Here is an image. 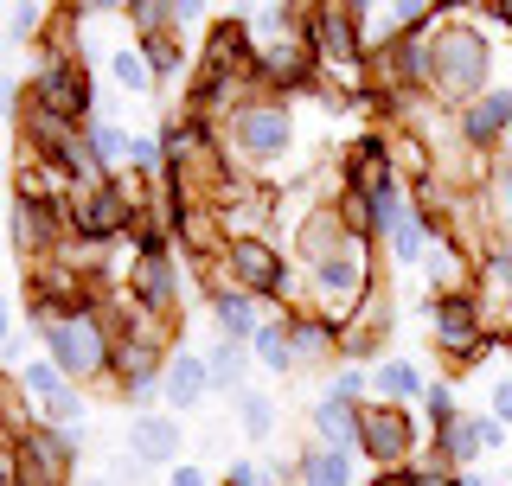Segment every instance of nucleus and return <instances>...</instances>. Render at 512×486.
<instances>
[{"mask_svg":"<svg viewBox=\"0 0 512 486\" xmlns=\"http://www.w3.org/2000/svg\"><path fill=\"white\" fill-rule=\"evenodd\" d=\"M173 26H180V39H186L192 26H218V20H212L205 7H173Z\"/></svg>","mask_w":512,"mask_h":486,"instance_id":"nucleus-36","label":"nucleus"},{"mask_svg":"<svg viewBox=\"0 0 512 486\" xmlns=\"http://www.w3.org/2000/svg\"><path fill=\"white\" fill-rule=\"evenodd\" d=\"M295 486H352V455L346 448H327V442H301Z\"/></svg>","mask_w":512,"mask_h":486,"instance_id":"nucleus-20","label":"nucleus"},{"mask_svg":"<svg viewBox=\"0 0 512 486\" xmlns=\"http://www.w3.org/2000/svg\"><path fill=\"white\" fill-rule=\"evenodd\" d=\"M288 339H295V365L301 371H327L333 359H346V339L327 314H288Z\"/></svg>","mask_w":512,"mask_h":486,"instance_id":"nucleus-16","label":"nucleus"},{"mask_svg":"<svg viewBox=\"0 0 512 486\" xmlns=\"http://www.w3.org/2000/svg\"><path fill=\"white\" fill-rule=\"evenodd\" d=\"M218 141H224V160L244 180L269 186V173L295 154V109H288V96H256V103H244L218 128Z\"/></svg>","mask_w":512,"mask_h":486,"instance_id":"nucleus-3","label":"nucleus"},{"mask_svg":"<svg viewBox=\"0 0 512 486\" xmlns=\"http://www.w3.org/2000/svg\"><path fill=\"white\" fill-rule=\"evenodd\" d=\"M135 52L148 58V71H154V84H160V77H173L186 64V39H180V32H148V39H135Z\"/></svg>","mask_w":512,"mask_h":486,"instance_id":"nucleus-26","label":"nucleus"},{"mask_svg":"<svg viewBox=\"0 0 512 486\" xmlns=\"http://www.w3.org/2000/svg\"><path fill=\"white\" fill-rule=\"evenodd\" d=\"M372 486H410V474H378Z\"/></svg>","mask_w":512,"mask_h":486,"instance_id":"nucleus-37","label":"nucleus"},{"mask_svg":"<svg viewBox=\"0 0 512 486\" xmlns=\"http://www.w3.org/2000/svg\"><path fill=\"white\" fill-rule=\"evenodd\" d=\"M128 295L135 307H148L154 320H167V327H180V301H186V275H180V256L173 250H135L128 256Z\"/></svg>","mask_w":512,"mask_h":486,"instance_id":"nucleus-8","label":"nucleus"},{"mask_svg":"<svg viewBox=\"0 0 512 486\" xmlns=\"http://www.w3.org/2000/svg\"><path fill=\"white\" fill-rule=\"evenodd\" d=\"M218 486H263V455H231Z\"/></svg>","mask_w":512,"mask_h":486,"instance_id":"nucleus-30","label":"nucleus"},{"mask_svg":"<svg viewBox=\"0 0 512 486\" xmlns=\"http://www.w3.org/2000/svg\"><path fill=\"white\" fill-rule=\"evenodd\" d=\"M455 141L468 154L500 160V148H512V84H493L480 103L461 109V116H455Z\"/></svg>","mask_w":512,"mask_h":486,"instance_id":"nucleus-10","label":"nucleus"},{"mask_svg":"<svg viewBox=\"0 0 512 486\" xmlns=\"http://www.w3.org/2000/svg\"><path fill=\"white\" fill-rule=\"evenodd\" d=\"M77 461H84V429H52L32 423L13 435V461H7V486H71Z\"/></svg>","mask_w":512,"mask_h":486,"instance_id":"nucleus-6","label":"nucleus"},{"mask_svg":"<svg viewBox=\"0 0 512 486\" xmlns=\"http://www.w3.org/2000/svg\"><path fill=\"white\" fill-rule=\"evenodd\" d=\"M359 410H365V403H346V397L320 391V397L308 403V442H327V448L359 455Z\"/></svg>","mask_w":512,"mask_h":486,"instance_id":"nucleus-15","label":"nucleus"},{"mask_svg":"<svg viewBox=\"0 0 512 486\" xmlns=\"http://www.w3.org/2000/svg\"><path fill=\"white\" fill-rule=\"evenodd\" d=\"M461 416H468V410H461L455 384H448V378H436V384H429V397H423V423H429V429L442 435V429H455Z\"/></svg>","mask_w":512,"mask_h":486,"instance_id":"nucleus-28","label":"nucleus"},{"mask_svg":"<svg viewBox=\"0 0 512 486\" xmlns=\"http://www.w3.org/2000/svg\"><path fill=\"white\" fill-rule=\"evenodd\" d=\"M250 359L256 352L244 346V339H212L205 346V371H212V397H237V391H250Z\"/></svg>","mask_w":512,"mask_h":486,"instance_id":"nucleus-19","label":"nucleus"},{"mask_svg":"<svg viewBox=\"0 0 512 486\" xmlns=\"http://www.w3.org/2000/svg\"><path fill=\"white\" fill-rule=\"evenodd\" d=\"M468 416H474V429H480V448H487V455H500V448H506V423L493 410H468Z\"/></svg>","mask_w":512,"mask_h":486,"instance_id":"nucleus-31","label":"nucleus"},{"mask_svg":"<svg viewBox=\"0 0 512 486\" xmlns=\"http://www.w3.org/2000/svg\"><path fill=\"white\" fill-rule=\"evenodd\" d=\"M378 288H384V282H378V243L352 231L340 250L327 256V263L308 269V314H327L333 327H346V320L359 314V307L372 301Z\"/></svg>","mask_w":512,"mask_h":486,"instance_id":"nucleus-5","label":"nucleus"},{"mask_svg":"<svg viewBox=\"0 0 512 486\" xmlns=\"http://www.w3.org/2000/svg\"><path fill=\"white\" fill-rule=\"evenodd\" d=\"M327 391H333V397H346V403H365V397H372V365L340 359V365H333V378H327Z\"/></svg>","mask_w":512,"mask_h":486,"instance_id":"nucleus-29","label":"nucleus"},{"mask_svg":"<svg viewBox=\"0 0 512 486\" xmlns=\"http://www.w3.org/2000/svg\"><path fill=\"white\" fill-rule=\"evenodd\" d=\"M205 314H212V327L218 339H250L269 327V314H263V301L250 295V288H237V282H212V295H205Z\"/></svg>","mask_w":512,"mask_h":486,"instance_id":"nucleus-13","label":"nucleus"},{"mask_svg":"<svg viewBox=\"0 0 512 486\" xmlns=\"http://www.w3.org/2000/svg\"><path fill=\"white\" fill-rule=\"evenodd\" d=\"M109 77H116L128 96H148L154 90V71H148V58H141L135 45H116V52H109Z\"/></svg>","mask_w":512,"mask_h":486,"instance_id":"nucleus-27","label":"nucleus"},{"mask_svg":"<svg viewBox=\"0 0 512 486\" xmlns=\"http://www.w3.org/2000/svg\"><path fill=\"white\" fill-rule=\"evenodd\" d=\"M493 90V39L474 26V7H442L436 20V103L461 116Z\"/></svg>","mask_w":512,"mask_h":486,"instance_id":"nucleus-2","label":"nucleus"},{"mask_svg":"<svg viewBox=\"0 0 512 486\" xmlns=\"http://www.w3.org/2000/svg\"><path fill=\"white\" fill-rule=\"evenodd\" d=\"M429 455H436V467H448V474H468V467L487 461V448H480V429L474 416H461L455 429H442L436 442H429Z\"/></svg>","mask_w":512,"mask_h":486,"instance_id":"nucleus-21","label":"nucleus"},{"mask_svg":"<svg viewBox=\"0 0 512 486\" xmlns=\"http://www.w3.org/2000/svg\"><path fill=\"white\" fill-rule=\"evenodd\" d=\"M13 243L26 263H45L71 243V199H13Z\"/></svg>","mask_w":512,"mask_h":486,"instance_id":"nucleus-9","label":"nucleus"},{"mask_svg":"<svg viewBox=\"0 0 512 486\" xmlns=\"http://www.w3.org/2000/svg\"><path fill=\"white\" fill-rule=\"evenodd\" d=\"M429 384H436V378H423L416 359H378L372 365V403H397V410H410V403L429 397Z\"/></svg>","mask_w":512,"mask_h":486,"instance_id":"nucleus-18","label":"nucleus"},{"mask_svg":"<svg viewBox=\"0 0 512 486\" xmlns=\"http://www.w3.org/2000/svg\"><path fill=\"white\" fill-rule=\"evenodd\" d=\"M141 480V461L135 455H116V461H109V486H135Z\"/></svg>","mask_w":512,"mask_h":486,"instance_id":"nucleus-34","label":"nucleus"},{"mask_svg":"<svg viewBox=\"0 0 512 486\" xmlns=\"http://www.w3.org/2000/svg\"><path fill=\"white\" fill-rule=\"evenodd\" d=\"M205 397H212V371H205V352L173 346V359H167V391H160V403H167L173 416H192V410H205Z\"/></svg>","mask_w":512,"mask_h":486,"instance_id":"nucleus-14","label":"nucleus"},{"mask_svg":"<svg viewBox=\"0 0 512 486\" xmlns=\"http://www.w3.org/2000/svg\"><path fill=\"white\" fill-rule=\"evenodd\" d=\"M244 32H250V71L263 84V96H295L320 84L308 7H256L244 13Z\"/></svg>","mask_w":512,"mask_h":486,"instance_id":"nucleus-1","label":"nucleus"},{"mask_svg":"<svg viewBox=\"0 0 512 486\" xmlns=\"http://www.w3.org/2000/svg\"><path fill=\"white\" fill-rule=\"evenodd\" d=\"M26 327L39 333L45 359H52L64 378L84 391V384L109 378V359H116V333H109L103 314H45V307H26Z\"/></svg>","mask_w":512,"mask_h":486,"instance_id":"nucleus-4","label":"nucleus"},{"mask_svg":"<svg viewBox=\"0 0 512 486\" xmlns=\"http://www.w3.org/2000/svg\"><path fill=\"white\" fill-rule=\"evenodd\" d=\"M423 448L416 435V410H397V403H365L359 410V455L378 467V474H410V455Z\"/></svg>","mask_w":512,"mask_h":486,"instance_id":"nucleus-7","label":"nucleus"},{"mask_svg":"<svg viewBox=\"0 0 512 486\" xmlns=\"http://www.w3.org/2000/svg\"><path fill=\"white\" fill-rule=\"evenodd\" d=\"M340 192H391V186H404L397 180V154H391V141L384 135H359V141H346V154H340Z\"/></svg>","mask_w":512,"mask_h":486,"instance_id":"nucleus-12","label":"nucleus"},{"mask_svg":"<svg viewBox=\"0 0 512 486\" xmlns=\"http://www.w3.org/2000/svg\"><path fill=\"white\" fill-rule=\"evenodd\" d=\"M167 486H212V480H205V461H180L167 474Z\"/></svg>","mask_w":512,"mask_h":486,"instance_id":"nucleus-35","label":"nucleus"},{"mask_svg":"<svg viewBox=\"0 0 512 486\" xmlns=\"http://www.w3.org/2000/svg\"><path fill=\"white\" fill-rule=\"evenodd\" d=\"M410 486H461V474H448V467H436V461H416Z\"/></svg>","mask_w":512,"mask_h":486,"instance_id":"nucleus-32","label":"nucleus"},{"mask_svg":"<svg viewBox=\"0 0 512 486\" xmlns=\"http://www.w3.org/2000/svg\"><path fill=\"white\" fill-rule=\"evenodd\" d=\"M231 416H237V435H250V442H269L282 423V410H276V397L269 391H237L231 397Z\"/></svg>","mask_w":512,"mask_h":486,"instance_id":"nucleus-23","label":"nucleus"},{"mask_svg":"<svg viewBox=\"0 0 512 486\" xmlns=\"http://www.w3.org/2000/svg\"><path fill=\"white\" fill-rule=\"evenodd\" d=\"M487 410H493V416H500V423L512 429V378H500V384L487 391Z\"/></svg>","mask_w":512,"mask_h":486,"instance_id":"nucleus-33","label":"nucleus"},{"mask_svg":"<svg viewBox=\"0 0 512 486\" xmlns=\"http://www.w3.org/2000/svg\"><path fill=\"white\" fill-rule=\"evenodd\" d=\"M250 352H256V365H263V371H276V378L301 371V365H295V339H288V314H282V320H269V327L250 339Z\"/></svg>","mask_w":512,"mask_h":486,"instance_id":"nucleus-24","label":"nucleus"},{"mask_svg":"<svg viewBox=\"0 0 512 486\" xmlns=\"http://www.w3.org/2000/svg\"><path fill=\"white\" fill-rule=\"evenodd\" d=\"M90 486H109V480H90Z\"/></svg>","mask_w":512,"mask_h":486,"instance_id":"nucleus-38","label":"nucleus"},{"mask_svg":"<svg viewBox=\"0 0 512 486\" xmlns=\"http://www.w3.org/2000/svg\"><path fill=\"white\" fill-rule=\"evenodd\" d=\"M128 455L141 467H180L186 461V423L173 410H135L128 416Z\"/></svg>","mask_w":512,"mask_h":486,"instance_id":"nucleus-11","label":"nucleus"},{"mask_svg":"<svg viewBox=\"0 0 512 486\" xmlns=\"http://www.w3.org/2000/svg\"><path fill=\"white\" fill-rule=\"evenodd\" d=\"M13 384H20V391H26L32 416H39V410H45V403H52V397H64V391H71V378H64V371H58L52 359H32L26 371H13Z\"/></svg>","mask_w":512,"mask_h":486,"instance_id":"nucleus-25","label":"nucleus"},{"mask_svg":"<svg viewBox=\"0 0 512 486\" xmlns=\"http://www.w3.org/2000/svg\"><path fill=\"white\" fill-rule=\"evenodd\" d=\"M84 141H90V154H96V167L109 173V180H116V173H128V128L116 122V116H96L90 128H84Z\"/></svg>","mask_w":512,"mask_h":486,"instance_id":"nucleus-22","label":"nucleus"},{"mask_svg":"<svg viewBox=\"0 0 512 486\" xmlns=\"http://www.w3.org/2000/svg\"><path fill=\"white\" fill-rule=\"evenodd\" d=\"M474 205H480V237H487V250L493 243H512V154L493 160V173H487V186L474 192Z\"/></svg>","mask_w":512,"mask_h":486,"instance_id":"nucleus-17","label":"nucleus"}]
</instances>
